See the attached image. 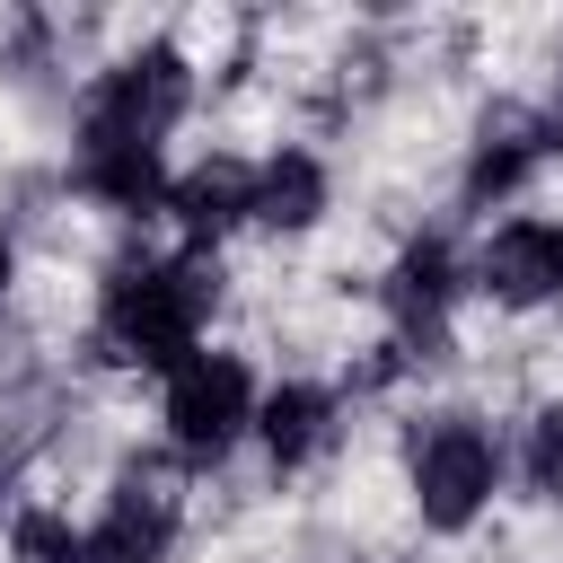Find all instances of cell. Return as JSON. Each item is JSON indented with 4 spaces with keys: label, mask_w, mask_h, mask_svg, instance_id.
Segmentation results:
<instances>
[{
    "label": "cell",
    "mask_w": 563,
    "mask_h": 563,
    "mask_svg": "<svg viewBox=\"0 0 563 563\" xmlns=\"http://www.w3.org/2000/svg\"><path fill=\"white\" fill-rule=\"evenodd\" d=\"M220 299V273L202 255H167V264H123L106 282V308H97V343L132 369H185L194 343H202V317Z\"/></svg>",
    "instance_id": "cell-1"
},
{
    "label": "cell",
    "mask_w": 563,
    "mask_h": 563,
    "mask_svg": "<svg viewBox=\"0 0 563 563\" xmlns=\"http://www.w3.org/2000/svg\"><path fill=\"white\" fill-rule=\"evenodd\" d=\"M493 475H501V449L475 413H431L413 431V510H422V528H466L493 501Z\"/></svg>",
    "instance_id": "cell-2"
},
{
    "label": "cell",
    "mask_w": 563,
    "mask_h": 563,
    "mask_svg": "<svg viewBox=\"0 0 563 563\" xmlns=\"http://www.w3.org/2000/svg\"><path fill=\"white\" fill-rule=\"evenodd\" d=\"M255 378L238 352H194L176 378H167V440L185 457H229L246 431H255Z\"/></svg>",
    "instance_id": "cell-3"
},
{
    "label": "cell",
    "mask_w": 563,
    "mask_h": 563,
    "mask_svg": "<svg viewBox=\"0 0 563 563\" xmlns=\"http://www.w3.org/2000/svg\"><path fill=\"white\" fill-rule=\"evenodd\" d=\"M185 97H194V70H185V53H176V44H141L132 62H114V70L88 88V114H79V132L158 141V132L185 114Z\"/></svg>",
    "instance_id": "cell-4"
},
{
    "label": "cell",
    "mask_w": 563,
    "mask_h": 563,
    "mask_svg": "<svg viewBox=\"0 0 563 563\" xmlns=\"http://www.w3.org/2000/svg\"><path fill=\"white\" fill-rule=\"evenodd\" d=\"M457 255L440 238H413L396 264H387V317H396V352L413 361H440L449 352V308H457Z\"/></svg>",
    "instance_id": "cell-5"
},
{
    "label": "cell",
    "mask_w": 563,
    "mask_h": 563,
    "mask_svg": "<svg viewBox=\"0 0 563 563\" xmlns=\"http://www.w3.org/2000/svg\"><path fill=\"white\" fill-rule=\"evenodd\" d=\"M563 150V114H537V106H493L475 123V158H466V202H501L519 194L545 158Z\"/></svg>",
    "instance_id": "cell-6"
},
{
    "label": "cell",
    "mask_w": 563,
    "mask_h": 563,
    "mask_svg": "<svg viewBox=\"0 0 563 563\" xmlns=\"http://www.w3.org/2000/svg\"><path fill=\"white\" fill-rule=\"evenodd\" d=\"M475 290H493L501 308L563 299V220H501L475 246Z\"/></svg>",
    "instance_id": "cell-7"
},
{
    "label": "cell",
    "mask_w": 563,
    "mask_h": 563,
    "mask_svg": "<svg viewBox=\"0 0 563 563\" xmlns=\"http://www.w3.org/2000/svg\"><path fill=\"white\" fill-rule=\"evenodd\" d=\"M167 545H176V493L132 466L88 528V563H167Z\"/></svg>",
    "instance_id": "cell-8"
},
{
    "label": "cell",
    "mask_w": 563,
    "mask_h": 563,
    "mask_svg": "<svg viewBox=\"0 0 563 563\" xmlns=\"http://www.w3.org/2000/svg\"><path fill=\"white\" fill-rule=\"evenodd\" d=\"M79 194L114 202V211H167V167H158V141H114V132H79V158H70Z\"/></svg>",
    "instance_id": "cell-9"
},
{
    "label": "cell",
    "mask_w": 563,
    "mask_h": 563,
    "mask_svg": "<svg viewBox=\"0 0 563 563\" xmlns=\"http://www.w3.org/2000/svg\"><path fill=\"white\" fill-rule=\"evenodd\" d=\"M167 211H176V229L194 238V246H211V238H229L238 220H255V167L246 158H194L176 185H167Z\"/></svg>",
    "instance_id": "cell-10"
},
{
    "label": "cell",
    "mask_w": 563,
    "mask_h": 563,
    "mask_svg": "<svg viewBox=\"0 0 563 563\" xmlns=\"http://www.w3.org/2000/svg\"><path fill=\"white\" fill-rule=\"evenodd\" d=\"M255 440H264V457L273 466H308L325 440H334V396L325 387H273L264 405H255Z\"/></svg>",
    "instance_id": "cell-11"
},
{
    "label": "cell",
    "mask_w": 563,
    "mask_h": 563,
    "mask_svg": "<svg viewBox=\"0 0 563 563\" xmlns=\"http://www.w3.org/2000/svg\"><path fill=\"white\" fill-rule=\"evenodd\" d=\"M317 211H325V167L308 150H273L255 167V220L264 229H308Z\"/></svg>",
    "instance_id": "cell-12"
},
{
    "label": "cell",
    "mask_w": 563,
    "mask_h": 563,
    "mask_svg": "<svg viewBox=\"0 0 563 563\" xmlns=\"http://www.w3.org/2000/svg\"><path fill=\"white\" fill-rule=\"evenodd\" d=\"M9 554L18 563H88V528H70L62 510H18Z\"/></svg>",
    "instance_id": "cell-13"
},
{
    "label": "cell",
    "mask_w": 563,
    "mask_h": 563,
    "mask_svg": "<svg viewBox=\"0 0 563 563\" xmlns=\"http://www.w3.org/2000/svg\"><path fill=\"white\" fill-rule=\"evenodd\" d=\"M528 484L545 493V501H563V405H537L528 413Z\"/></svg>",
    "instance_id": "cell-14"
},
{
    "label": "cell",
    "mask_w": 563,
    "mask_h": 563,
    "mask_svg": "<svg viewBox=\"0 0 563 563\" xmlns=\"http://www.w3.org/2000/svg\"><path fill=\"white\" fill-rule=\"evenodd\" d=\"M9 273H18V264H9V238H0V299H9Z\"/></svg>",
    "instance_id": "cell-15"
},
{
    "label": "cell",
    "mask_w": 563,
    "mask_h": 563,
    "mask_svg": "<svg viewBox=\"0 0 563 563\" xmlns=\"http://www.w3.org/2000/svg\"><path fill=\"white\" fill-rule=\"evenodd\" d=\"M0 493H9V449H0Z\"/></svg>",
    "instance_id": "cell-16"
}]
</instances>
